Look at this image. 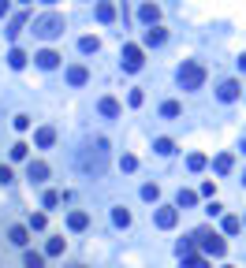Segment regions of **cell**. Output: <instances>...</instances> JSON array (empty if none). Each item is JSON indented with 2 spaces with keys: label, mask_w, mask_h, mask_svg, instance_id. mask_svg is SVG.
<instances>
[{
  "label": "cell",
  "mask_w": 246,
  "mask_h": 268,
  "mask_svg": "<svg viewBox=\"0 0 246 268\" xmlns=\"http://www.w3.org/2000/svg\"><path fill=\"white\" fill-rule=\"evenodd\" d=\"M79 168L86 171V175H104V168H109V141L104 138L90 141V146L79 153Z\"/></svg>",
  "instance_id": "cell-1"
},
{
  "label": "cell",
  "mask_w": 246,
  "mask_h": 268,
  "mask_svg": "<svg viewBox=\"0 0 246 268\" xmlns=\"http://www.w3.org/2000/svg\"><path fill=\"white\" fill-rule=\"evenodd\" d=\"M34 34H38L41 41H52V38H60V34H64V15L49 11V15H41V19H34Z\"/></svg>",
  "instance_id": "cell-2"
},
{
  "label": "cell",
  "mask_w": 246,
  "mask_h": 268,
  "mask_svg": "<svg viewBox=\"0 0 246 268\" xmlns=\"http://www.w3.org/2000/svg\"><path fill=\"white\" fill-rule=\"evenodd\" d=\"M194 239L202 242V249H205L209 257H224V254H227V242L220 239L217 231H209V227H198V231H194Z\"/></svg>",
  "instance_id": "cell-3"
},
{
  "label": "cell",
  "mask_w": 246,
  "mask_h": 268,
  "mask_svg": "<svg viewBox=\"0 0 246 268\" xmlns=\"http://www.w3.org/2000/svg\"><path fill=\"white\" fill-rule=\"evenodd\" d=\"M202 82H205V67L194 64V60H187V64L179 67V86L183 90H202Z\"/></svg>",
  "instance_id": "cell-4"
},
{
  "label": "cell",
  "mask_w": 246,
  "mask_h": 268,
  "mask_svg": "<svg viewBox=\"0 0 246 268\" xmlns=\"http://www.w3.org/2000/svg\"><path fill=\"white\" fill-rule=\"evenodd\" d=\"M142 67V49L138 45H123V71H138Z\"/></svg>",
  "instance_id": "cell-5"
},
{
  "label": "cell",
  "mask_w": 246,
  "mask_h": 268,
  "mask_svg": "<svg viewBox=\"0 0 246 268\" xmlns=\"http://www.w3.org/2000/svg\"><path fill=\"white\" fill-rule=\"evenodd\" d=\"M175 220H179V209H175V205H161V209H157V227H175Z\"/></svg>",
  "instance_id": "cell-6"
},
{
  "label": "cell",
  "mask_w": 246,
  "mask_h": 268,
  "mask_svg": "<svg viewBox=\"0 0 246 268\" xmlns=\"http://www.w3.org/2000/svg\"><path fill=\"white\" fill-rule=\"evenodd\" d=\"M26 179L45 183V179H49V164H45V160H30V168H26Z\"/></svg>",
  "instance_id": "cell-7"
},
{
  "label": "cell",
  "mask_w": 246,
  "mask_h": 268,
  "mask_svg": "<svg viewBox=\"0 0 246 268\" xmlns=\"http://www.w3.org/2000/svg\"><path fill=\"white\" fill-rule=\"evenodd\" d=\"M138 19H142L146 26H157V19H161V8H157V4H142V8H138Z\"/></svg>",
  "instance_id": "cell-8"
},
{
  "label": "cell",
  "mask_w": 246,
  "mask_h": 268,
  "mask_svg": "<svg viewBox=\"0 0 246 268\" xmlns=\"http://www.w3.org/2000/svg\"><path fill=\"white\" fill-rule=\"evenodd\" d=\"M34 60H38V67H45V71H52V67L60 64V52H52V49H41V52H38Z\"/></svg>",
  "instance_id": "cell-9"
},
{
  "label": "cell",
  "mask_w": 246,
  "mask_h": 268,
  "mask_svg": "<svg viewBox=\"0 0 246 268\" xmlns=\"http://www.w3.org/2000/svg\"><path fill=\"white\" fill-rule=\"evenodd\" d=\"M86 78H90V71H86L82 64H75V67H67V82H71V86H82Z\"/></svg>",
  "instance_id": "cell-10"
},
{
  "label": "cell",
  "mask_w": 246,
  "mask_h": 268,
  "mask_svg": "<svg viewBox=\"0 0 246 268\" xmlns=\"http://www.w3.org/2000/svg\"><path fill=\"white\" fill-rule=\"evenodd\" d=\"M239 93H242V90H239V82H220V90H217V97H220V101H235Z\"/></svg>",
  "instance_id": "cell-11"
},
{
  "label": "cell",
  "mask_w": 246,
  "mask_h": 268,
  "mask_svg": "<svg viewBox=\"0 0 246 268\" xmlns=\"http://www.w3.org/2000/svg\"><path fill=\"white\" fill-rule=\"evenodd\" d=\"M232 164H235L232 153H220L217 160H213V171H217V175H227V171H232Z\"/></svg>",
  "instance_id": "cell-12"
},
{
  "label": "cell",
  "mask_w": 246,
  "mask_h": 268,
  "mask_svg": "<svg viewBox=\"0 0 246 268\" xmlns=\"http://www.w3.org/2000/svg\"><path fill=\"white\" fill-rule=\"evenodd\" d=\"M164 38H168V34H164L161 26H149L146 34H142V41H146V45H164Z\"/></svg>",
  "instance_id": "cell-13"
},
{
  "label": "cell",
  "mask_w": 246,
  "mask_h": 268,
  "mask_svg": "<svg viewBox=\"0 0 246 268\" xmlns=\"http://www.w3.org/2000/svg\"><path fill=\"white\" fill-rule=\"evenodd\" d=\"M34 141H38V146H41V149H49V146H52V141H56V131H52V127H41V131L34 134Z\"/></svg>",
  "instance_id": "cell-14"
},
{
  "label": "cell",
  "mask_w": 246,
  "mask_h": 268,
  "mask_svg": "<svg viewBox=\"0 0 246 268\" xmlns=\"http://www.w3.org/2000/svg\"><path fill=\"white\" fill-rule=\"evenodd\" d=\"M190 205H198V194L194 190H179L175 194V209H190Z\"/></svg>",
  "instance_id": "cell-15"
},
{
  "label": "cell",
  "mask_w": 246,
  "mask_h": 268,
  "mask_svg": "<svg viewBox=\"0 0 246 268\" xmlns=\"http://www.w3.org/2000/svg\"><path fill=\"white\" fill-rule=\"evenodd\" d=\"M161 116H164V119L183 116V104H179V101H164V104H161Z\"/></svg>",
  "instance_id": "cell-16"
},
{
  "label": "cell",
  "mask_w": 246,
  "mask_h": 268,
  "mask_svg": "<svg viewBox=\"0 0 246 268\" xmlns=\"http://www.w3.org/2000/svg\"><path fill=\"white\" fill-rule=\"evenodd\" d=\"M101 112H104V116H119L123 108H119V101H116V97H101Z\"/></svg>",
  "instance_id": "cell-17"
},
{
  "label": "cell",
  "mask_w": 246,
  "mask_h": 268,
  "mask_svg": "<svg viewBox=\"0 0 246 268\" xmlns=\"http://www.w3.org/2000/svg\"><path fill=\"white\" fill-rule=\"evenodd\" d=\"M86 224H90V216H86V212H71V216H67V227H71V231H82Z\"/></svg>",
  "instance_id": "cell-18"
},
{
  "label": "cell",
  "mask_w": 246,
  "mask_h": 268,
  "mask_svg": "<svg viewBox=\"0 0 246 268\" xmlns=\"http://www.w3.org/2000/svg\"><path fill=\"white\" fill-rule=\"evenodd\" d=\"M8 239H11L15 246H26V242H30V231H26V227H11V231H8Z\"/></svg>",
  "instance_id": "cell-19"
},
{
  "label": "cell",
  "mask_w": 246,
  "mask_h": 268,
  "mask_svg": "<svg viewBox=\"0 0 246 268\" xmlns=\"http://www.w3.org/2000/svg\"><path fill=\"white\" fill-rule=\"evenodd\" d=\"M23 268H45V257L34 254V249H26V257H23Z\"/></svg>",
  "instance_id": "cell-20"
},
{
  "label": "cell",
  "mask_w": 246,
  "mask_h": 268,
  "mask_svg": "<svg viewBox=\"0 0 246 268\" xmlns=\"http://www.w3.org/2000/svg\"><path fill=\"white\" fill-rule=\"evenodd\" d=\"M153 149H157L161 156H168V153H175V141L172 138H157V141H153Z\"/></svg>",
  "instance_id": "cell-21"
},
{
  "label": "cell",
  "mask_w": 246,
  "mask_h": 268,
  "mask_svg": "<svg viewBox=\"0 0 246 268\" xmlns=\"http://www.w3.org/2000/svg\"><path fill=\"white\" fill-rule=\"evenodd\" d=\"M242 231V220L239 216H224V235H239Z\"/></svg>",
  "instance_id": "cell-22"
},
{
  "label": "cell",
  "mask_w": 246,
  "mask_h": 268,
  "mask_svg": "<svg viewBox=\"0 0 246 268\" xmlns=\"http://www.w3.org/2000/svg\"><path fill=\"white\" fill-rule=\"evenodd\" d=\"M8 64H11L15 71H19V67L26 64V52H23V49H11V52H8Z\"/></svg>",
  "instance_id": "cell-23"
},
{
  "label": "cell",
  "mask_w": 246,
  "mask_h": 268,
  "mask_svg": "<svg viewBox=\"0 0 246 268\" xmlns=\"http://www.w3.org/2000/svg\"><path fill=\"white\" fill-rule=\"evenodd\" d=\"M97 19H101V23H112V19H116V8H112V4H97Z\"/></svg>",
  "instance_id": "cell-24"
},
{
  "label": "cell",
  "mask_w": 246,
  "mask_h": 268,
  "mask_svg": "<svg viewBox=\"0 0 246 268\" xmlns=\"http://www.w3.org/2000/svg\"><path fill=\"white\" fill-rule=\"evenodd\" d=\"M23 23H26V15H15V19H11V26H8V38H11V41L19 38V30H23Z\"/></svg>",
  "instance_id": "cell-25"
},
{
  "label": "cell",
  "mask_w": 246,
  "mask_h": 268,
  "mask_svg": "<svg viewBox=\"0 0 246 268\" xmlns=\"http://www.w3.org/2000/svg\"><path fill=\"white\" fill-rule=\"evenodd\" d=\"M26 153H30L26 141H15V146H11V160H26Z\"/></svg>",
  "instance_id": "cell-26"
},
{
  "label": "cell",
  "mask_w": 246,
  "mask_h": 268,
  "mask_svg": "<svg viewBox=\"0 0 246 268\" xmlns=\"http://www.w3.org/2000/svg\"><path fill=\"white\" fill-rule=\"evenodd\" d=\"M79 49H82V52H97L101 41H97V38H79Z\"/></svg>",
  "instance_id": "cell-27"
},
{
  "label": "cell",
  "mask_w": 246,
  "mask_h": 268,
  "mask_svg": "<svg viewBox=\"0 0 246 268\" xmlns=\"http://www.w3.org/2000/svg\"><path fill=\"white\" fill-rule=\"evenodd\" d=\"M187 168H190V171H202V168H205V156H202V153H190V156H187Z\"/></svg>",
  "instance_id": "cell-28"
},
{
  "label": "cell",
  "mask_w": 246,
  "mask_h": 268,
  "mask_svg": "<svg viewBox=\"0 0 246 268\" xmlns=\"http://www.w3.org/2000/svg\"><path fill=\"white\" fill-rule=\"evenodd\" d=\"M142 198H146V201H157V198H161V186H157V183H146V186H142Z\"/></svg>",
  "instance_id": "cell-29"
},
{
  "label": "cell",
  "mask_w": 246,
  "mask_h": 268,
  "mask_svg": "<svg viewBox=\"0 0 246 268\" xmlns=\"http://www.w3.org/2000/svg\"><path fill=\"white\" fill-rule=\"evenodd\" d=\"M45 254H49V257L64 254V239H49V246H45Z\"/></svg>",
  "instance_id": "cell-30"
},
{
  "label": "cell",
  "mask_w": 246,
  "mask_h": 268,
  "mask_svg": "<svg viewBox=\"0 0 246 268\" xmlns=\"http://www.w3.org/2000/svg\"><path fill=\"white\" fill-rule=\"evenodd\" d=\"M112 220H116V227H127V224H131V212H127V209H116Z\"/></svg>",
  "instance_id": "cell-31"
},
{
  "label": "cell",
  "mask_w": 246,
  "mask_h": 268,
  "mask_svg": "<svg viewBox=\"0 0 246 268\" xmlns=\"http://www.w3.org/2000/svg\"><path fill=\"white\" fill-rule=\"evenodd\" d=\"M183 268H209L205 257H183Z\"/></svg>",
  "instance_id": "cell-32"
},
{
  "label": "cell",
  "mask_w": 246,
  "mask_h": 268,
  "mask_svg": "<svg viewBox=\"0 0 246 268\" xmlns=\"http://www.w3.org/2000/svg\"><path fill=\"white\" fill-rule=\"evenodd\" d=\"M119 168H123V171H134V168H138V156H131V153L119 156Z\"/></svg>",
  "instance_id": "cell-33"
},
{
  "label": "cell",
  "mask_w": 246,
  "mask_h": 268,
  "mask_svg": "<svg viewBox=\"0 0 246 268\" xmlns=\"http://www.w3.org/2000/svg\"><path fill=\"white\" fill-rule=\"evenodd\" d=\"M41 201H45V209H56V205H60V194H56V190H45Z\"/></svg>",
  "instance_id": "cell-34"
},
{
  "label": "cell",
  "mask_w": 246,
  "mask_h": 268,
  "mask_svg": "<svg viewBox=\"0 0 246 268\" xmlns=\"http://www.w3.org/2000/svg\"><path fill=\"white\" fill-rule=\"evenodd\" d=\"M30 127V116H15V131H26Z\"/></svg>",
  "instance_id": "cell-35"
},
{
  "label": "cell",
  "mask_w": 246,
  "mask_h": 268,
  "mask_svg": "<svg viewBox=\"0 0 246 268\" xmlns=\"http://www.w3.org/2000/svg\"><path fill=\"white\" fill-rule=\"evenodd\" d=\"M127 101H131V104H134V108H138V104H142V101H146V97H142V90H131V97H127Z\"/></svg>",
  "instance_id": "cell-36"
},
{
  "label": "cell",
  "mask_w": 246,
  "mask_h": 268,
  "mask_svg": "<svg viewBox=\"0 0 246 268\" xmlns=\"http://www.w3.org/2000/svg\"><path fill=\"white\" fill-rule=\"evenodd\" d=\"M30 227L41 231V227H45V216H41V212H38V216H30Z\"/></svg>",
  "instance_id": "cell-37"
},
{
  "label": "cell",
  "mask_w": 246,
  "mask_h": 268,
  "mask_svg": "<svg viewBox=\"0 0 246 268\" xmlns=\"http://www.w3.org/2000/svg\"><path fill=\"white\" fill-rule=\"evenodd\" d=\"M0 183H11V168H0Z\"/></svg>",
  "instance_id": "cell-38"
},
{
  "label": "cell",
  "mask_w": 246,
  "mask_h": 268,
  "mask_svg": "<svg viewBox=\"0 0 246 268\" xmlns=\"http://www.w3.org/2000/svg\"><path fill=\"white\" fill-rule=\"evenodd\" d=\"M239 71H246V52H242V56H239Z\"/></svg>",
  "instance_id": "cell-39"
},
{
  "label": "cell",
  "mask_w": 246,
  "mask_h": 268,
  "mask_svg": "<svg viewBox=\"0 0 246 268\" xmlns=\"http://www.w3.org/2000/svg\"><path fill=\"white\" fill-rule=\"evenodd\" d=\"M0 15H8V0H0Z\"/></svg>",
  "instance_id": "cell-40"
},
{
  "label": "cell",
  "mask_w": 246,
  "mask_h": 268,
  "mask_svg": "<svg viewBox=\"0 0 246 268\" xmlns=\"http://www.w3.org/2000/svg\"><path fill=\"white\" fill-rule=\"evenodd\" d=\"M224 268H235V264H224Z\"/></svg>",
  "instance_id": "cell-41"
},
{
  "label": "cell",
  "mask_w": 246,
  "mask_h": 268,
  "mask_svg": "<svg viewBox=\"0 0 246 268\" xmlns=\"http://www.w3.org/2000/svg\"><path fill=\"white\" fill-rule=\"evenodd\" d=\"M242 183H246V175H242Z\"/></svg>",
  "instance_id": "cell-42"
}]
</instances>
